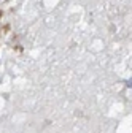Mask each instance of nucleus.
I'll return each mask as SVG.
<instances>
[]
</instances>
